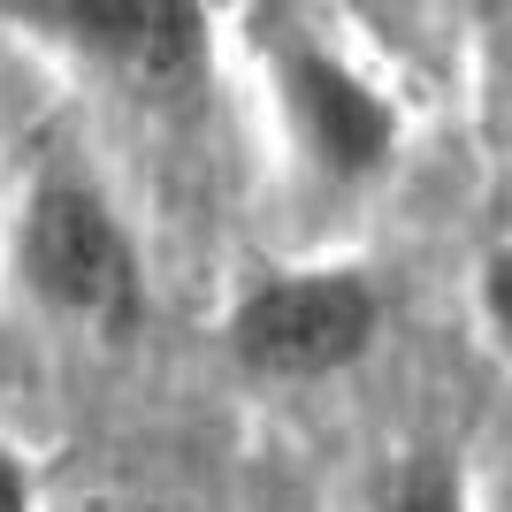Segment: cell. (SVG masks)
I'll return each instance as SVG.
<instances>
[{"mask_svg": "<svg viewBox=\"0 0 512 512\" xmlns=\"http://www.w3.org/2000/svg\"><path fill=\"white\" fill-rule=\"evenodd\" d=\"M398 512H467L459 467H444V459H413L406 482H398Z\"/></svg>", "mask_w": 512, "mask_h": 512, "instance_id": "cell-5", "label": "cell"}, {"mask_svg": "<svg viewBox=\"0 0 512 512\" xmlns=\"http://www.w3.org/2000/svg\"><path fill=\"white\" fill-rule=\"evenodd\" d=\"M276 92H283L299 153L329 184H367L390 161V146H398V115H390L383 92L367 85L344 54L291 31L283 16H276Z\"/></svg>", "mask_w": 512, "mask_h": 512, "instance_id": "cell-3", "label": "cell"}, {"mask_svg": "<svg viewBox=\"0 0 512 512\" xmlns=\"http://www.w3.org/2000/svg\"><path fill=\"white\" fill-rule=\"evenodd\" d=\"M23 276L54 314L92 321L107 337H123L146 291H138V253H130L115 207L85 176H39V192L23 207Z\"/></svg>", "mask_w": 512, "mask_h": 512, "instance_id": "cell-1", "label": "cell"}, {"mask_svg": "<svg viewBox=\"0 0 512 512\" xmlns=\"http://www.w3.org/2000/svg\"><path fill=\"white\" fill-rule=\"evenodd\" d=\"M383 299L375 283L352 268H299V276L253 283L230 314V352L253 375L276 383H306V375H337L375 344Z\"/></svg>", "mask_w": 512, "mask_h": 512, "instance_id": "cell-2", "label": "cell"}, {"mask_svg": "<svg viewBox=\"0 0 512 512\" xmlns=\"http://www.w3.org/2000/svg\"><path fill=\"white\" fill-rule=\"evenodd\" d=\"M0 512H31V474L16 467V451H0Z\"/></svg>", "mask_w": 512, "mask_h": 512, "instance_id": "cell-6", "label": "cell"}, {"mask_svg": "<svg viewBox=\"0 0 512 512\" xmlns=\"http://www.w3.org/2000/svg\"><path fill=\"white\" fill-rule=\"evenodd\" d=\"M31 23L153 92L192 85V69L207 62V16L184 0H62V8H31Z\"/></svg>", "mask_w": 512, "mask_h": 512, "instance_id": "cell-4", "label": "cell"}]
</instances>
